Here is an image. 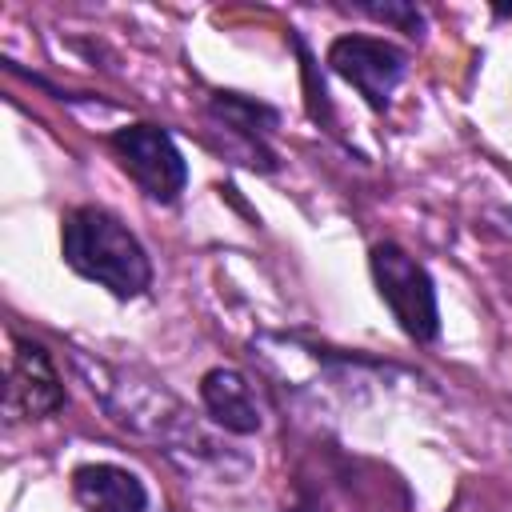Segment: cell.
<instances>
[{
	"label": "cell",
	"mask_w": 512,
	"mask_h": 512,
	"mask_svg": "<svg viewBox=\"0 0 512 512\" xmlns=\"http://www.w3.org/2000/svg\"><path fill=\"white\" fill-rule=\"evenodd\" d=\"M76 368L84 372L92 396L104 404V412L124 424L128 432L156 440L164 452L184 456V460H220L216 440L188 416V408L160 384L136 380L132 372H120L112 364H92L88 356H72Z\"/></svg>",
	"instance_id": "1"
},
{
	"label": "cell",
	"mask_w": 512,
	"mask_h": 512,
	"mask_svg": "<svg viewBox=\"0 0 512 512\" xmlns=\"http://www.w3.org/2000/svg\"><path fill=\"white\" fill-rule=\"evenodd\" d=\"M60 252L72 272L108 288L116 300H136L152 284V260H148L144 244L108 208L80 204V208L64 212Z\"/></svg>",
	"instance_id": "2"
},
{
	"label": "cell",
	"mask_w": 512,
	"mask_h": 512,
	"mask_svg": "<svg viewBox=\"0 0 512 512\" xmlns=\"http://www.w3.org/2000/svg\"><path fill=\"white\" fill-rule=\"evenodd\" d=\"M368 268H372L380 300L392 308V316L404 328V336L416 340V344L436 340L440 308H436V284H432L428 268L416 256H408L400 244H392V240L372 248Z\"/></svg>",
	"instance_id": "3"
},
{
	"label": "cell",
	"mask_w": 512,
	"mask_h": 512,
	"mask_svg": "<svg viewBox=\"0 0 512 512\" xmlns=\"http://www.w3.org/2000/svg\"><path fill=\"white\" fill-rule=\"evenodd\" d=\"M108 148L116 152L120 168L152 196V200H176L188 184V164L176 148V140L160 124H124L108 136Z\"/></svg>",
	"instance_id": "4"
},
{
	"label": "cell",
	"mask_w": 512,
	"mask_h": 512,
	"mask_svg": "<svg viewBox=\"0 0 512 512\" xmlns=\"http://www.w3.org/2000/svg\"><path fill=\"white\" fill-rule=\"evenodd\" d=\"M328 68L348 80L372 108H384L396 84L404 80V52L376 36H336L328 48Z\"/></svg>",
	"instance_id": "5"
},
{
	"label": "cell",
	"mask_w": 512,
	"mask_h": 512,
	"mask_svg": "<svg viewBox=\"0 0 512 512\" xmlns=\"http://www.w3.org/2000/svg\"><path fill=\"white\" fill-rule=\"evenodd\" d=\"M64 404V384L56 376V364L44 344L16 340L12 344V368H8V412L24 420L52 416Z\"/></svg>",
	"instance_id": "6"
},
{
	"label": "cell",
	"mask_w": 512,
	"mask_h": 512,
	"mask_svg": "<svg viewBox=\"0 0 512 512\" xmlns=\"http://www.w3.org/2000/svg\"><path fill=\"white\" fill-rule=\"evenodd\" d=\"M200 404L212 416V424L232 436H252L264 424L260 400H256L248 376L236 368H208L200 376Z\"/></svg>",
	"instance_id": "7"
},
{
	"label": "cell",
	"mask_w": 512,
	"mask_h": 512,
	"mask_svg": "<svg viewBox=\"0 0 512 512\" xmlns=\"http://www.w3.org/2000/svg\"><path fill=\"white\" fill-rule=\"evenodd\" d=\"M72 496L84 512H148V488L120 464H80L72 472Z\"/></svg>",
	"instance_id": "8"
},
{
	"label": "cell",
	"mask_w": 512,
	"mask_h": 512,
	"mask_svg": "<svg viewBox=\"0 0 512 512\" xmlns=\"http://www.w3.org/2000/svg\"><path fill=\"white\" fill-rule=\"evenodd\" d=\"M208 116H212L216 124H224L228 132L244 136V140L272 164V156H268V148H264V136H268V128H276V112H272L268 104L248 100V96H240V92H216V96L208 100Z\"/></svg>",
	"instance_id": "9"
},
{
	"label": "cell",
	"mask_w": 512,
	"mask_h": 512,
	"mask_svg": "<svg viewBox=\"0 0 512 512\" xmlns=\"http://www.w3.org/2000/svg\"><path fill=\"white\" fill-rule=\"evenodd\" d=\"M372 20H384V24H396L400 32H408V36H420L424 32V16H420V8H412V4H360Z\"/></svg>",
	"instance_id": "10"
}]
</instances>
